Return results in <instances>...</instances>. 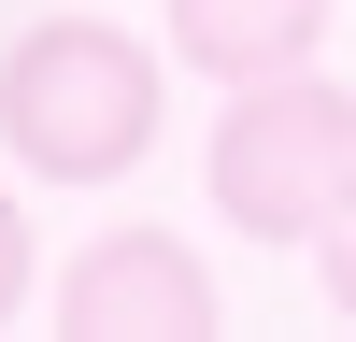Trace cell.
I'll list each match as a JSON object with an SVG mask.
<instances>
[{
    "instance_id": "cell-1",
    "label": "cell",
    "mask_w": 356,
    "mask_h": 342,
    "mask_svg": "<svg viewBox=\"0 0 356 342\" xmlns=\"http://www.w3.org/2000/svg\"><path fill=\"white\" fill-rule=\"evenodd\" d=\"M0 157L43 186H114L157 157V43L114 15H29L0 43Z\"/></svg>"
},
{
    "instance_id": "cell-2",
    "label": "cell",
    "mask_w": 356,
    "mask_h": 342,
    "mask_svg": "<svg viewBox=\"0 0 356 342\" xmlns=\"http://www.w3.org/2000/svg\"><path fill=\"white\" fill-rule=\"evenodd\" d=\"M200 186H214V214L243 243H328V214L356 200V86H328L314 57L228 86Z\"/></svg>"
},
{
    "instance_id": "cell-3",
    "label": "cell",
    "mask_w": 356,
    "mask_h": 342,
    "mask_svg": "<svg viewBox=\"0 0 356 342\" xmlns=\"http://www.w3.org/2000/svg\"><path fill=\"white\" fill-rule=\"evenodd\" d=\"M57 328L72 342H214L228 300L171 228H100V243L57 271Z\"/></svg>"
},
{
    "instance_id": "cell-4",
    "label": "cell",
    "mask_w": 356,
    "mask_h": 342,
    "mask_svg": "<svg viewBox=\"0 0 356 342\" xmlns=\"http://www.w3.org/2000/svg\"><path fill=\"white\" fill-rule=\"evenodd\" d=\"M328 43V0H171V57L214 86H257V72H300Z\"/></svg>"
},
{
    "instance_id": "cell-5",
    "label": "cell",
    "mask_w": 356,
    "mask_h": 342,
    "mask_svg": "<svg viewBox=\"0 0 356 342\" xmlns=\"http://www.w3.org/2000/svg\"><path fill=\"white\" fill-rule=\"evenodd\" d=\"M29 271H43V256H29V214H15V186H0V328L29 314Z\"/></svg>"
},
{
    "instance_id": "cell-6",
    "label": "cell",
    "mask_w": 356,
    "mask_h": 342,
    "mask_svg": "<svg viewBox=\"0 0 356 342\" xmlns=\"http://www.w3.org/2000/svg\"><path fill=\"white\" fill-rule=\"evenodd\" d=\"M314 256H328V300H342V328H356V200L328 214V243H314Z\"/></svg>"
}]
</instances>
